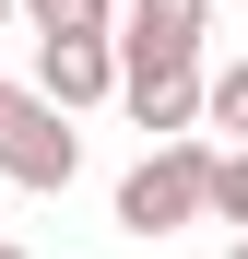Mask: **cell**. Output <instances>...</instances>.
Listing matches in <instances>:
<instances>
[{
	"label": "cell",
	"instance_id": "obj_1",
	"mask_svg": "<svg viewBox=\"0 0 248 259\" xmlns=\"http://www.w3.org/2000/svg\"><path fill=\"white\" fill-rule=\"evenodd\" d=\"M201 165H213V142H201V130L154 142L130 177H118V224H130V236H178L189 212H201Z\"/></svg>",
	"mask_w": 248,
	"mask_h": 259
},
{
	"label": "cell",
	"instance_id": "obj_2",
	"mask_svg": "<svg viewBox=\"0 0 248 259\" xmlns=\"http://www.w3.org/2000/svg\"><path fill=\"white\" fill-rule=\"evenodd\" d=\"M0 177L12 189H71L83 177V142H71V106H48V95H24L12 82V106H0Z\"/></svg>",
	"mask_w": 248,
	"mask_h": 259
},
{
	"label": "cell",
	"instance_id": "obj_3",
	"mask_svg": "<svg viewBox=\"0 0 248 259\" xmlns=\"http://www.w3.org/2000/svg\"><path fill=\"white\" fill-rule=\"evenodd\" d=\"M118 106H130L154 142L201 130V59H142V71H118Z\"/></svg>",
	"mask_w": 248,
	"mask_h": 259
},
{
	"label": "cell",
	"instance_id": "obj_4",
	"mask_svg": "<svg viewBox=\"0 0 248 259\" xmlns=\"http://www.w3.org/2000/svg\"><path fill=\"white\" fill-rule=\"evenodd\" d=\"M201 24H213V0H130V12H118V71H142V59H201Z\"/></svg>",
	"mask_w": 248,
	"mask_h": 259
},
{
	"label": "cell",
	"instance_id": "obj_5",
	"mask_svg": "<svg viewBox=\"0 0 248 259\" xmlns=\"http://www.w3.org/2000/svg\"><path fill=\"white\" fill-rule=\"evenodd\" d=\"M36 82H48V106H107L118 95V35H48Z\"/></svg>",
	"mask_w": 248,
	"mask_h": 259
},
{
	"label": "cell",
	"instance_id": "obj_6",
	"mask_svg": "<svg viewBox=\"0 0 248 259\" xmlns=\"http://www.w3.org/2000/svg\"><path fill=\"white\" fill-rule=\"evenodd\" d=\"M201 212H213V224H236V236H248V142H225L213 165H201Z\"/></svg>",
	"mask_w": 248,
	"mask_h": 259
},
{
	"label": "cell",
	"instance_id": "obj_7",
	"mask_svg": "<svg viewBox=\"0 0 248 259\" xmlns=\"http://www.w3.org/2000/svg\"><path fill=\"white\" fill-rule=\"evenodd\" d=\"M201 118H213L225 142H248V59H225V71H201Z\"/></svg>",
	"mask_w": 248,
	"mask_h": 259
},
{
	"label": "cell",
	"instance_id": "obj_8",
	"mask_svg": "<svg viewBox=\"0 0 248 259\" xmlns=\"http://www.w3.org/2000/svg\"><path fill=\"white\" fill-rule=\"evenodd\" d=\"M48 35H118V0H24Z\"/></svg>",
	"mask_w": 248,
	"mask_h": 259
},
{
	"label": "cell",
	"instance_id": "obj_9",
	"mask_svg": "<svg viewBox=\"0 0 248 259\" xmlns=\"http://www.w3.org/2000/svg\"><path fill=\"white\" fill-rule=\"evenodd\" d=\"M0 259H24V247H12V236H0Z\"/></svg>",
	"mask_w": 248,
	"mask_h": 259
},
{
	"label": "cell",
	"instance_id": "obj_10",
	"mask_svg": "<svg viewBox=\"0 0 248 259\" xmlns=\"http://www.w3.org/2000/svg\"><path fill=\"white\" fill-rule=\"evenodd\" d=\"M225 259H248V236H236V247H225Z\"/></svg>",
	"mask_w": 248,
	"mask_h": 259
},
{
	"label": "cell",
	"instance_id": "obj_11",
	"mask_svg": "<svg viewBox=\"0 0 248 259\" xmlns=\"http://www.w3.org/2000/svg\"><path fill=\"white\" fill-rule=\"evenodd\" d=\"M0 24H12V0H0Z\"/></svg>",
	"mask_w": 248,
	"mask_h": 259
}]
</instances>
